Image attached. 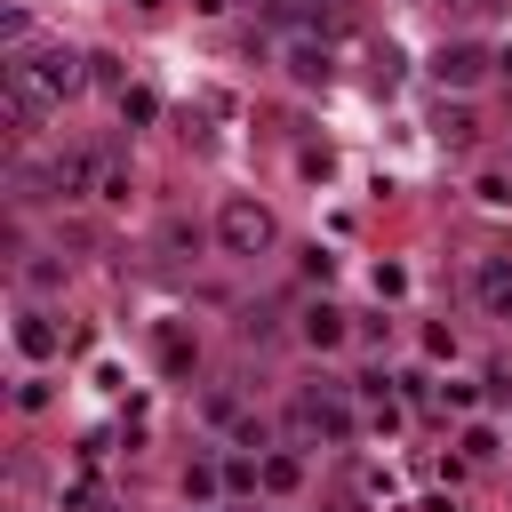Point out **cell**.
<instances>
[{
    "label": "cell",
    "instance_id": "9c48e42d",
    "mask_svg": "<svg viewBox=\"0 0 512 512\" xmlns=\"http://www.w3.org/2000/svg\"><path fill=\"white\" fill-rule=\"evenodd\" d=\"M288 80L320 88V80H328V48H312V40H288Z\"/></svg>",
    "mask_w": 512,
    "mask_h": 512
},
{
    "label": "cell",
    "instance_id": "6da1fadb",
    "mask_svg": "<svg viewBox=\"0 0 512 512\" xmlns=\"http://www.w3.org/2000/svg\"><path fill=\"white\" fill-rule=\"evenodd\" d=\"M272 240H280V224H272L264 200L232 192V200L216 208V248H224V256H272Z\"/></svg>",
    "mask_w": 512,
    "mask_h": 512
},
{
    "label": "cell",
    "instance_id": "52a82bcc",
    "mask_svg": "<svg viewBox=\"0 0 512 512\" xmlns=\"http://www.w3.org/2000/svg\"><path fill=\"white\" fill-rule=\"evenodd\" d=\"M296 336H304L312 352H336V344H344V312H336V304H304V320H296Z\"/></svg>",
    "mask_w": 512,
    "mask_h": 512
},
{
    "label": "cell",
    "instance_id": "7c38bea8",
    "mask_svg": "<svg viewBox=\"0 0 512 512\" xmlns=\"http://www.w3.org/2000/svg\"><path fill=\"white\" fill-rule=\"evenodd\" d=\"M264 488H272V496H296V488H304V464H296V456H264Z\"/></svg>",
    "mask_w": 512,
    "mask_h": 512
},
{
    "label": "cell",
    "instance_id": "e0dca14e",
    "mask_svg": "<svg viewBox=\"0 0 512 512\" xmlns=\"http://www.w3.org/2000/svg\"><path fill=\"white\" fill-rule=\"evenodd\" d=\"M320 8H352V0H320Z\"/></svg>",
    "mask_w": 512,
    "mask_h": 512
},
{
    "label": "cell",
    "instance_id": "5bb4252c",
    "mask_svg": "<svg viewBox=\"0 0 512 512\" xmlns=\"http://www.w3.org/2000/svg\"><path fill=\"white\" fill-rule=\"evenodd\" d=\"M160 248H168V256H192V248H200V232H192L184 216H168V224H160Z\"/></svg>",
    "mask_w": 512,
    "mask_h": 512
},
{
    "label": "cell",
    "instance_id": "9a60e30c",
    "mask_svg": "<svg viewBox=\"0 0 512 512\" xmlns=\"http://www.w3.org/2000/svg\"><path fill=\"white\" fill-rule=\"evenodd\" d=\"M0 40L24 56V40H32V16H24V8H8V16H0Z\"/></svg>",
    "mask_w": 512,
    "mask_h": 512
},
{
    "label": "cell",
    "instance_id": "30bf717a",
    "mask_svg": "<svg viewBox=\"0 0 512 512\" xmlns=\"http://www.w3.org/2000/svg\"><path fill=\"white\" fill-rule=\"evenodd\" d=\"M152 352H160V368H168V376H192V360H200L184 328H160V336H152Z\"/></svg>",
    "mask_w": 512,
    "mask_h": 512
},
{
    "label": "cell",
    "instance_id": "5b68a950",
    "mask_svg": "<svg viewBox=\"0 0 512 512\" xmlns=\"http://www.w3.org/2000/svg\"><path fill=\"white\" fill-rule=\"evenodd\" d=\"M480 72H488V56H480L472 40H448V48L432 56V80H440V88H472Z\"/></svg>",
    "mask_w": 512,
    "mask_h": 512
},
{
    "label": "cell",
    "instance_id": "277c9868",
    "mask_svg": "<svg viewBox=\"0 0 512 512\" xmlns=\"http://www.w3.org/2000/svg\"><path fill=\"white\" fill-rule=\"evenodd\" d=\"M24 64H32V72H40V88L64 104V96L88 80V64H96V56H80V48H64V40H56V48H24Z\"/></svg>",
    "mask_w": 512,
    "mask_h": 512
},
{
    "label": "cell",
    "instance_id": "4fadbf2b",
    "mask_svg": "<svg viewBox=\"0 0 512 512\" xmlns=\"http://www.w3.org/2000/svg\"><path fill=\"white\" fill-rule=\"evenodd\" d=\"M120 120H160V96L152 88H120Z\"/></svg>",
    "mask_w": 512,
    "mask_h": 512
},
{
    "label": "cell",
    "instance_id": "8992f818",
    "mask_svg": "<svg viewBox=\"0 0 512 512\" xmlns=\"http://www.w3.org/2000/svg\"><path fill=\"white\" fill-rule=\"evenodd\" d=\"M472 288H480V304H488L496 320H512V256H488V264L472 272Z\"/></svg>",
    "mask_w": 512,
    "mask_h": 512
},
{
    "label": "cell",
    "instance_id": "2e32d148",
    "mask_svg": "<svg viewBox=\"0 0 512 512\" xmlns=\"http://www.w3.org/2000/svg\"><path fill=\"white\" fill-rule=\"evenodd\" d=\"M64 280V264H48V256H24V288H56Z\"/></svg>",
    "mask_w": 512,
    "mask_h": 512
},
{
    "label": "cell",
    "instance_id": "8fae6325",
    "mask_svg": "<svg viewBox=\"0 0 512 512\" xmlns=\"http://www.w3.org/2000/svg\"><path fill=\"white\" fill-rule=\"evenodd\" d=\"M88 200H128V168L112 160V152H96V192Z\"/></svg>",
    "mask_w": 512,
    "mask_h": 512
},
{
    "label": "cell",
    "instance_id": "ba28073f",
    "mask_svg": "<svg viewBox=\"0 0 512 512\" xmlns=\"http://www.w3.org/2000/svg\"><path fill=\"white\" fill-rule=\"evenodd\" d=\"M16 352H24V360H48V352H56V320H48V312H16Z\"/></svg>",
    "mask_w": 512,
    "mask_h": 512
},
{
    "label": "cell",
    "instance_id": "7a4b0ae2",
    "mask_svg": "<svg viewBox=\"0 0 512 512\" xmlns=\"http://www.w3.org/2000/svg\"><path fill=\"white\" fill-rule=\"evenodd\" d=\"M288 432H296V440H328V448H344V440H352V400H344L336 384H312V392L288 400Z\"/></svg>",
    "mask_w": 512,
    "mask_h": 512
},
{
    "label": "cell",
    "instance_id": "3957f363",
    "mask_svg": "<svg viewBox=\"0 0 512 512\" xmlns=\"http://www.w3.org/2000/svg\"><path fill=\"white\" fill-rule=\"evenodd\" d=\"M0 104H8V120H16L24 136H32V128H48V112H56V96L40 88V72H32L24 56H8V64H0Z\"/></svg>",
    "mask_w": 512,
    "mask_h": 512
}]
</instances>
